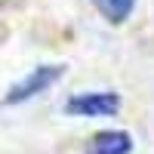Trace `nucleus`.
I'll list each match as a JSON object with an SVG mask.
<instances>
[{"label":"nucleus","mask_w":154,"mask_h":154,"mask_svg":"<svg viewBox=\"0 0 154 154\" xmlns=\"http://www.w3.org/2000/svg\"><path fill=\"white\" fill-rule=\"evenodd\" d=\"M62 74H65L62 65H40V68H34L25 80H19V83L3 96V105H22V102H28V99H34V96L46 93Z\"/></svg>","instance_id":"f257e3e1"},{"label":"nucleus","mask_w":154,"mask_h":154,"mask_svg":"<svg viewBox=\"0 0 154 154\" xmlns=\"http://www.w3.org/2000/svg\"><path fill=\"white\" fill-rule=\"evenodd\" d=\"M93 3H96V9H99L111 25H123L126 19H130L136 0H93Z\"/></svg>","instance_id":"20e7f679"},{"label":"nucleus","mask_w":154,"mask_h":154,"mask_svg":"<svg viewBox=\"0 0 154 154\" xmlns=\"http://www.w3.org/2000/svg\"><path fill=\"white\" fill-rule=\"evenodd\" d=\"M133 151V136L123 130H108L89 139L86 154H130Z\"/></svg>","instance_id":"7ed1b4c3"},{"label":"nucleus","mask_w":154,"mask_h":154,"mask_svg":"<svg viewBox=\"0 0 154 154\" xmlns=\"http://www.w3.org/2000/svg\"><path fill=\"white\" fill-rule=\"evenodd\" d=\"M120 108L117 93H77L65 102V111L74 117H108Z\"/></svg>","instance_id":"f03ea898"}]
</instances>
